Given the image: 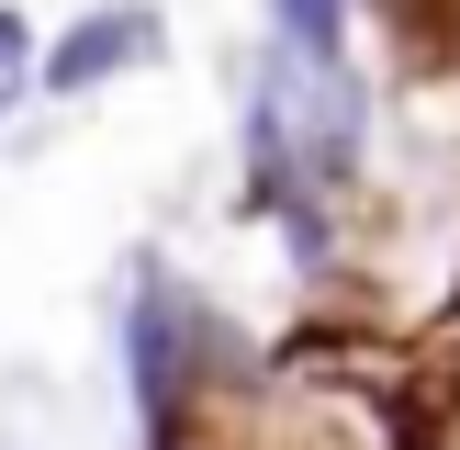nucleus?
Masks as SVG:
<instances>
[{
    "label": "nucleus",
    "instance_id": "7ed1b4c3",
    "mask_svg": "<svg viewBox=\"0 0 460 450\" xmlns=\"http://www.w3.org/2000/svg\"><path fill=\"white\" fill-rule=\"evenodd\" d=\"M270 34L314 45V57H349V0H270Z\"/></svg>",
    "mask_w": 460,
    "mask_h": 450
},
{
    "label": "nucleus",
    "instance_id": "f257e3e1",
    "mask_svg": "<svg viewBox=\"0 0 460 450\" xmlns=\"http://www.w3.org/2000/svg\"><path fill=\"white\" fill-rule=\"evenodd\" d=\"M247 202L292 225V248H326V192L359 180V147H371V90H359L349 57H314V45L270 34L259 79H247Z\"/></svg>",
    "mask_w": 460,
    "mask_h": 450
},
{
    "label": "nucleus",
    "instance_id": "20e7f679",
    "mask_svg": "<svg viewBox=\"0 0 460 450\" xmlns=\"http://www.w3.org/2000/svg\"><path fill=\"white\" fill-rule=\"evenodd\" d=\"M22 90H34V22H22L12 0H0V112H12Z\"/></svg>",
    "mask_w": 460,
    "mask_h": 450
},
{
    "label": "nucleus",
    "instance_id": "f03ea898",
    "mask_svg": "<svg viewBox=\"0 0 460 450\" xmlns=\"http://www.w3.org/2000/svg\"><path fill=\"white\" fill-rule=\"evenodd\" d=\"M157 45H169L157 0H102V12H79L57 45H34V90L79 102V90H102V79H124V68H146Z\"/></svg>",
    "mask_w": 460,
    "mask_h": 450
}]
</instances>
